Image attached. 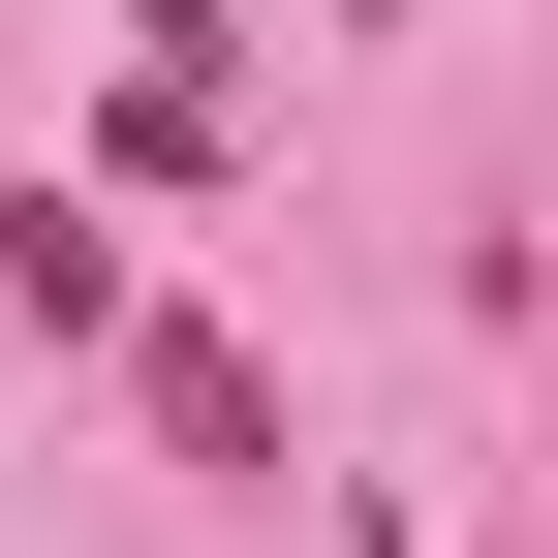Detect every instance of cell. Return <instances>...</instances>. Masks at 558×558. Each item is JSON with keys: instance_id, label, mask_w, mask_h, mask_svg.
<instances>
[{"instance_id": "cell-1", "label": "cell", "mask_w": 558, "mask_h": 558, "mask_svg": "<svg viewBox=\"0 0 558 558\" xmlns=\"http://www.w3.org/2000/svg\"><path fill=\"white\" fill-rule=\"evenodd\" d=\"M124 373H156V435H186V465H279V373H248L218 311H124Z\"/></svg>"}, {"instance_id": "cell-2", "label": "cell", "mask_w": 558, "mask_h": 558, "mask_svg": "<svg viewBox=\"0 0 558 558\" xmlns=\"http://www.w3.org/2000/svg\"><path fill=\"white\" fill-rule=\"evenodd\" d=\"M0 311H32V341H124V218H94V186H32V218H0Z\"/></svg>"}, {"instance_id": "cell-3", "label": "cell", "mask_w": 558, "mask_h": 558, "mask_svg": "<svg viewBox=\"0 0 558 558\" xmlns=\"http://www.w3.org/2000/svg\"><path fill=\"white\" fill-rule=\"evenodd\" d=\"M341 32H373V0H341Z\"/></svg>"}]
</instances>
